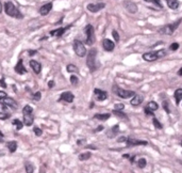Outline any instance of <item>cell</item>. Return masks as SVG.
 I'll list each match as a JSON object with an SVG mask.
<instances>
[{"mask_svg":"<svg viewBox=\"0 0 182 173\" xmlns=\"http://www.w3.org/2000/svg\"><path fill=\"white\" fill-rule=\"evenodd\" d=\"M102 46H103V49H105V51H112L115 48L114 42H112L109 39H105V40L102 41Z\"/></svg>","mask_w":182,"mask_h":173,"instance_id":"cell-14","label":"cell"},{"mask_svg":"<svg viewBox=\"0 0 182 173\" xmlns=\"http://www.w3.org/2000/svg\"><path fill=\"white\" fill-rule=\"evenodd\" d=\"M103 129V126H99L98 128H96L95 130H94V133H96V132H100V130H102Z\"/></svg>","mask_w":182,"mask_h":173,"instance_id":"cell-52","label":"cell"},{"mask_svg":"<svg viewBox=\"0 0 182 173\" xmlns=\"http://www.w3.org/2000/svg\"><path fill=\"white\" fill-rule=\"evenodd\" d=\"M30 66H31V69H33V72L35 74H40L42 72V64L40 62H37V61L31 60L30 61Z\"/></svg>","mask_w":182,"mask_h":173,"instance_id":"cell-18","label":"cell"},{"mask_svg":"<svg viewBox=\"0 0 182 173\" xmlns=\"http://www.w3.org/2000/svg\"><path fill=\"white\" fill-rule=\"evenodd\" d=\"M84 33H85V44L92 46L94 45L96 37H95V30L92 25H86L84 28Z\"/></svg>","mask_w":182,"mask_h":173,"instance_id":"cell-4","label":"cell"},{"mask_svg":"<svg viewBox=\"0 0 182 173\" xmlns=\"http://www.w3.org/2000/svg\"><path fill=\"white\" fill-rule=\"evenodd\" d=\"M138 166L140 169H144L146 166H147V160L145 158H140L138 161Z\"/></svg>","mask_w":182,"mask_h":173,"instance_id":"cell-32","label":"cell"},{"mask_svg":"<svg viewBox=\"0 0 182 173\" xmlns=\"http://www.w3.org/2000/svg\"><path fill=\"white\" fill-rule=\"evenodd\" d=\"M51 9H52V3H51V2L44 4V5H42V7H40V14L42 15V16H46V15L51 11Z\"/></svg>","mask_w":182,"mask_h":173,"instance_id":"cell-17","label":"cell"},{"mask_svg":"<svg viewBox=\"0 0 182 173\" xmlns=\"http://www.w3.org/2000/svg\"><path fill=\"white\" fill-rule=\"evenodd\" d=\"M112 90H113V93H115L118 97L120 98H124V100H127V98H131L133 96L135 92L134 91H131V90H125V89L119 88L117 85H114L112 87Z\"/></svg>","mask_w":182,"mask_h":173,"instance_id":"cell-5","label":"cell"},{"mask_svg":"<svg viewBox=\"0 0 182 173\" xmlns=\"http://www.w3.org/2000/svg\"><path fill=\"white\" fill-rule=\"evenodd\" d=\"M91 156H92V153H91V152H84V153H81L78 158H79V160L84 161V160H87L89 158H91Z\"/></svg>","mask_w":182,"mask_h":173,"instance_id":"cell-27","label":"cell"},{"mask_svg":"<svg viewBox=\"0 0 182 173\" xmlns=\"http://www.w3.org/2000/svg\"><path fill=\"white\" fill-rule=\"evenodd\" d=\"M154 119H152V123H154V127L156 128H158V129H162L163 128V125L160 123V122L157 120V118H154V117H152Z\"/></svg>","mask_w":182,"mask_h":173,"instance_id":"cell-34","label":"cell"},{"mask_svg":"<svg viewBox=\"0 0 182 173\" xmlns=\"http://www.w3.org/2000/svg\"><path fill=\"white\" fill-rule=\"evenodd\" d=\"M144 1H149V0H144Z\"/></svg>","mask_w":182,"mask_h":173,"instance_id":"cell-58","label":"cell"},{"mask_svg":"<svg viewBox=\"0 0 182 173\" xmlns=\"http://www.w3.org/2000/svg\"><path fill=\"white\" fill-rule=\"evenodd\" d=\"M147 108L149 109V110H151L152 112H154V111H157L158 110V108H159V105L156 103V102H154V101H151V102H149L148 104H147V106H146Z\"/></svg>","mask_w":182,"mask_h":173,"instance_id":"cell-26","label":"cell"},{"mask_svg":"<svg viewBox=\"0 0 182 173\" xmlns=\"http://www.w3.org/2000/svg\"><path fill=\"white\" fill-rule=\"evenodd\" d=\"M122 157H124V158H128L129 155H128V154H125V155H122Z\"/></svg>","mask_w":182,"mask_h":173,"instance_id":"cell-56","label":"cell"},{"mask_svg":"<svg viewBox=\"0 0 182 173\" xmlns=\"http://www.w3.org/2000/svg\"><path fill=\"white\" fill-rule=\"evenodd\" d=\"M144 112H145L146 116H151V117H154V112H152L151 110H149V109L147 108V107H145V108H144Z\"/></svg>","mask_w":182,"mask_h":173,"instance_id":"cell-44","label":"cell"},{"mask_svg":"<svg viewBox=\"0 0 182 173\" xmlns=\"http://www.w3.org/2000/svg\"><path fill=\"white\" fill-rule=\"evenodd\" d=\"M124 8L131 14H135L138 12V5L134 3L133 1H130V0H126L124 1Z\"/></svg>","mask_w":182,"mask_h":173,"instance_id":"cell-9","label":"cell"},{"mask_svg":"<svg viewBox=\"0 0 182 173\" xmlns=\"http://www.w3.org/2000/svg\"><path fill=\"white\" fill-rule=\"evenodd\" d=\"M94 94H95V96L97 98V101L99 102L105 101L108 98V93L103 91V90H100V89H95L94 90Z\"/></svg>","mask_w":182,"mask_h":173,"instance_id":"cell-12","label":"cell"},{"mask_svg":"<svg viewBox=\"0 0 182 173\" xmlns=\"http://www.w3.org/2000/svg\"><path fill=\"white\" fill-rule=\"evenodd\" d=\"M28 53H29V56L30 57H32V56H34L35 53H37V50H29Z\"/></svg>","mask_w":182,"mask_h":173,"instance_id":"cell-48","label":"cell"},{"mask_svg":"<svg viewBox=\"0 0 182 173\" xmlns=\"http://www.w3.org/2000/svg\"><path fill=\"white\" fill-rule=\"evenodd\" d=\"M118 133H119V125L116 124V125H114V126L111 129H109V130H108L107 135H108V137H109V138H114Z\"/></svg>","mask_w":182,"mask_h":173,"instance_id":"cell-19","label":"cell"},{"mask_svg":"<svg viewBox=\"0 0 182 173\" xmlns=\"http://www.w3.org/2000/svg\"><path fill=\"white\" fill-rule=\"evenodd\" d=\"M175 100H176V105L179 106L180 102L182 100V89H177L175 92Z\"/></svg>","mask_w":182,"mask_h":173,"instance_id":"cell-25","label":"cell"},{"mask_svg":"<svg viewBox=\"0 0 182 173\" xmlns=\"http://www.w3.org/2000/svg\"><path fill=\"white\" fill-rule=\"evenodd\" d=\"M113 114L114 116H116V117H119V118H124V119H127V114H126L122 110H113Z\"/></svg>","mask_w":182,"mask_h":173,"instance_id":"cell-31","label":"cell"},{"mask_svg":"<svg viewBox=\"0 0 182 173\" xmlns=\"http://www.w3.org/2000/svg\"><path fill=\"white\" fill-rule=\"evenodd\" d=\"M124 108H125V105L122 104V103L114 105V109H116V110H124Z\"/></svg>","mask_w":182,"mask_h":173,"instance_id":"cell-41","label":"cell"},{"mask_svg":"<svg viewBox=\"0 0 182 173\" xmlns=\"http://www.w3.org/2000/svg\"><path fill=\"white\" fill-rule=\"evenodd\" d=\"M3 139H4L3 135H2V133L0 132V142H1V141H3Z\"/></svg>","mask_w":182,"mask_h":173,"instance_id":"cell-54","label":"cell"},{"mask_svg":"<svg viewBox=\"0 0 182 173\" xmlns=\"http://www.w3.org/2000/svg\"><path fill=\"white\" fill-rule=\"evenodd\" d=\"M24 169H26V172L28 173H33L34 172V167L31 162H29V161H26L24 162Z\"/></svg>","mask_w":182,"mask_h":173,"instance_id":"cell-28","label":"cell"},{"mask_svg":"<svg viewBox=\"0 0 182 173\" xmlns=\"http://www.w3.org/2000/svg\"><path fill=\"white\" fill-rule=\"evenodd\" d=\"M178 76H182V69H179V72H178Z\"/></svg>","mask_w":182,"mask_h":173,"instance_id":"cell-55","label":"cell"},{"mask_svg":"<svg viewBox=\"0 0 182 173\" xmlns=\"http://www.w3.org/2000/svg\"><path fill=\"white\" fill-rule=\"evenodd\" d=\"M85 142H86V140H85V139H79V140L77 141V144L78 145H83L85 143Z\"/></svg>","mask_w":182,"mask_h":173,"instance_id":"cell-46","label":"cell"},{"mask_svg":"<svg viewBox=\"0 0 182 173\" xmlns=\"http://www.w3.org/2000/svg\"><path fill=\"white\" fill-rule=\"evenodd\" d=\"M4 12L7 13V15L17 18V19L24 18V15L20 13V11L15 7V4L13 3L12 1H7L4 3Z\"/></svg>","mask_w":182,"mask_h":173,"instance_id":"cell-1","label":"cell"},{"mask_svg":"<svg viewBox=\"0 0 182 173\" xmlns=\"http://www.w3.org/2000/svg\"><path fill=\"white\" fill-rule=\"evenodd\" d=\"M7 109H8V106L4 104L3 102H0V113H5Z\"/></svg>","mask_w":182,"mask_h":173,"instance_id":"cell-38","label":"cell"},{"mask_svg":"<svg viewBox=\"0 0 182 173\" xmlns=\"http://www.w3.org/2000/svg\"><path fill=\"white\" fill-rule=\"evenodd\" d=\"M0 155H1V153H0Z\"/></svg>","mask_w":182,"mask_h":173,"instance_id":"cell-59","label":"cell"},{"mask_svg":"<svg viewBox=\"0 0 182 173\" xmlns=\"http://www.w3.org/2000/svg\"><path fill=\"white\" fill-rule=\"evenodd\" d=\"M126 140H127V137H125V136H121L117 139L118 142H126Z\"/></svg>","mask_w":182,"mask_h":173,"instance_id":"cell-47","label":"cell"},{"mask_svg":"<svg viewBox=\"0 0 182 173\" xmlns=\"http://www.w3.org/2000/svg\"><path fill=\"white\" fill-rule=\"evenodd\" d=\"M73 100H75V95H73L71 92H69V91H67V92H63L62 94H61L60 98H59V101H64L66 102V103H73Z\"/></svg>","mask_w":182,"mask_h":173,"instance_id":"cell-11","label":"cell"},{"mask_svg":"<svg viewBox=\"0 0 182 173\" xmlns=\"http://www.w3.org/2000/svg\"><path fill=\"white\" fill-rule=\"evenodd\" d=\"M73 50L76 52L78 57H84L86 55V48H85L84 44L79 40H75L73 44Z\"/></svg>","mask_w":182,"mask_h":173,"instance_id":"cell-7","label":"cell"},{"mask_svg":"<svg viewBox=\"0 0 182 173\" xmlns=\"http://www.w3.org/2000/svg\"><path fill=\"white\" fill-rule=\"evenodd\" d=\"M2 101H3V103L5 105H7V106H9V107H11V108L12 109H17V103L15 101H14V100H13V98H11V97H5V98H3V100H2Z\"/></svg>","mask_w":182,"mask_h":173,"instance_id":"cell-20","label":"cell"},{"mask_svg":"<svg viewBox=\"0 0 182 173\" xmlns=\"http://www.w3.org/2000/svg\"><path fill=\"white\" fill-rule=\"evenodd\" d=\"M33 132H34V134L36 135L37 137H40V136H42V135H43V130H42L40 128H38V127H36V126L33 128Z\"/></svg>","mask_w":182,"mask_h":173,"instance_id":"cell-39","label":"cell"},{"mask_svg":"<svg viewBox=\"0 0 182 173\" xmlns=\"http://www.w3.org/2000/svg\"><path fill=\"white\" fill-rule=\"evenodd\" d=\"M1 11H2V4L0 2V13H1Z\"/></svg>","mask_w":182,"mask_h":173,"instance_id":"cell-57","label":"cell"},{"mask_svg":"<svg viewBox=\"0 0 182 173\" xmlns=\"http://www.w3.org/2000/svg\"><path fill=\"white\" fill-rule=\"evenodd\" d=\"M12 124L16 126L17 130H20V129L24 127V123H23V122H20V120H18V119H15V120H13Z\"/></svg>","mask_w":182,"mask_h":173,"instance_id":"cell-29","label":"cell"},{"mask_svg":"<svg viewBox=\"0 0 182 173\" xmlns=\"http://www.w3.org/2000/svg\"><path fill=\"white\" fill-rule=\"evenodd\" d=\"M162 106H163V109L165 110L167 113H170V110H169V107H168V101L167 100H164L163 103H162Z\"/></svg>","mask_w":182,"mask_h":173,"instance_id":"cell-35","label":"cell"},{"mask_svg":"<svg viewBox=\"0 0 182 173\" xmlns=\"http://www.w3.org/2000/svg\"><path fill=\"white\" fill-rule=\"evenodd\" d=\"M112 35H113L115 42H119V34H118V32L116 30H113V31H112Z\"/></svg>","mask_w":182,"mask_h":173,"instance_id":"cell-40","label":"cell"},{"mask_svg":"<svg viewBox=\"0 0 182 173\" xmlns=\"http://www.w3.org/2000/svg\"><path fill=\"white\" fill-rule=\"evenodd\" d=\"M96 58H97V49H91L87 53V58H86V65H87L91 73H94L99 67L96 63Z\"/></svg>","mask_w":182,"mask_h":173,"instance_id":"cell-2","label":"cell"},{"mask_svg":"<svg viewBox=\"0 0 182 173\" xmlns=\"http://www.w3.org/2000/svg\"><path fill=\"white\" fill-rule=\"evenodd\" d=\"M105 8V3H103V2H98V3H89L87 4V7H86V9L89 10V12L92 13H97L99 12V11H101L102 9Z\"/></svg>","mask_w":182,"mask_h":173,"instance_id":"cell-8","label":"cell"},{"mask_svg":"<svg viewBox=\"0 0 182 173\" xmlns=\"http://www.w3.org/2000/svg\"><path fill=\"white\" fill-rule=\"evenodd\" d=\"M143 101H144V97H143V95H140V94H134L133 96L131 97V101H130V103H131V105H132V106L136 107V106H140V105L143 103Z\"/></svg>","mask_w":182,"mask_h":173,"instance_id":"cell-16","label":"cell"},{"mask_svg":"<svg viewBox=\"0 0 182 173\" xmlns=\"http://www.w3.org/2000/svg\"><path fill=\"white\" fill-rule=\"evenodd\" d=\"M70 82H71V85H77L79 83V79H78V77L76 75H71L70 76Z\"/></svg>","mask_w":182,"mask_h":173,"instance_id":"cell-36","label":"cell"},{"mask_svg":"<svg viewBox=\"0 0 182 173\" xmlns=\"http://www.w3.org/2000/svg\"><path fill=\"white\" fill-rule=\"evenodd\" d=\"M126 143H127V146H134V145H147L148 142L144 140H134L132 138H127L126 140Z\"/></svg>","mask_w":182,"mask_h":173,"instance_id":"cell-13","label":"cell"},{"mask_svg":"<svg viewBox=\"0 0 182 173\" xmlns=\"http://www.w3.org/2000/svg\"><path fill=\"white\" fill-rule=\"evenodd\" d=\"M179 46H180V45H179L178 43H173V44L170 45L169 49L170 50H173V51H176V50L179 48Z\"/></svg>","mask_w":182,"mask_h":173,"instance_id":"cell-42","label":"cell"},{"mask_svg":"<svg viewBox=\"0 0 182 173\" xmlns=\"http://www.w3.org/2000/svg\"><path fill=\"white\" fill-rule=\"evenodd\" d=\"M0 85H1V87H2L3 89L7 88V85H5V81H4V79H1V80H0Z\"/></svg>","mask_w":182,"mask_h":173,"instance_id":"cell-49","label":"cell"},{"mask_svg":"<svg viewBox=\"0 0 182 173\" xmlns=\"http://www.w3.org/2000/svg\"><path fill=\"white\" fill-rule=\"evenodd\" d=\"M8 96V94H7V92H3V91H0V101H2L3 98H5V97Z\"/></svg>","mask_w":182,"mask_h":173,"instance_id":"cell-45","label":"cell"},{"mask_svg":"<svg viewBox=\"0 0 182 173\" xmlns=\"http://www.w3.org/2000/svg\"><path fill=\"white\" fill-rule=\"evenodd\" d=\"M34 122V118H33L32 113L30 114H24V124L26 126H31Z\"/></svg>","mask_w":182,"mask_h":173,"instance_id":"cell-21","label":"cell"},{"mask_svg":"<svg viewBox=\"0 0 182 173\" xmlns=\"http://www.w3.org/2000/svg\"><path fill=\"white\" fill-rule=\"evenodd\" d=\"M33 112V109L31 106H29V105H27V106H24V109H23V114H30V113Z\"/></svg>","mask_w":182,"mask_h":173,"instance_id":"cell-33","label":"cell"},{"mask_svg":"<svg viewBox=\"0 0 182 173\" xmlns=\"http://www.w3.org/2000/svg\"><path fill=\"white\" fill-rule=\"evenodd\" d=\"M40 98H42V94H40V92H35L34 94H33V96H32V100L34 102H38L40 101Z\"/></svg>","mask_w":182,"mask_h":173,"instance_id":"cell-37","label":"cell"},{"mask_svg":"<svg viewBox=\"0 0 182 173\" xmlns=\"http://www.w3.org/2000/svg\"><path fill=\"white\" fill-rule=\"evenodd\" d=\"M66 71L68 73H78L79 72V69H78L76 65L73 64H68L66 66Z\"/></svg>","mask_w":182,"mask_h":173,"instance_id":"cell-30","label":"cell"},{"mask_svg":"<svg viewBox=\"0 0 182 173\" xmlns=\"http://www.w3.org/2000/svg\"><path fill=\"white\" fill-rule=\"evenodd\" d=\"M149 1H151L152 3L156 4V5H157V7H159L160 9L163 8V5H162V3H161V1H160V0H149Z\"/></svg>","mask_w":182,"mask_h":173,"instance_id":"cell-43","label":"cell"},{"mask_svg":"<svg viewBox=\"0 0 182 173\" xmlns=\"http://www.w3.org/2000/svg\"><path fill=\"white\" fill-rule=\"evenodd\" d=\"M73 27V25H68L67 27H63V28H59V29H56V30H51L50 31V35L51 36H56V37H61V36L63 35L68 29H70Z\"/></svg>","mask_w":182,"mask_h":173,"instance_id":"cell-10","label":"cell"},{"mask_svg":"<svg viewBox=\"0 0 182 173\" xmlns=\"http://www.w3.org/2000/svg\"><path fill=\"white\" fill-rule=\"evenodd\" d=\"M180 23H181V19H178L176 23H173V24L166 25V26H163L162 28L159 29V32L161 34H166V35H171L173 33L176 31V29L180 26Z\"/></svg>","mask_w":182,"mask_h":173,"instance_id":"cell-6","label":"cell"},{"mask_svg":"<svg viewBox=\"0 0 182 173\" xmlns=\"http://www.w3.org/2000/svg\"><path fill=\"white\" fill-rule=\"evenodd\" d=\"M85 148H86V149H92V150H97V148H96V146H95V145H86V146H85Z\"/></svg>","mask_w":182,"mask_h":173,"instance_id":"cell-51","label":"cell"},{"mask_svg":"<svg viewBox=\"0 0 182 173\" xmlns=\"http://www.w3.org/2000/svg\"><path fill=\"white\" fill-rule=\"evenodd\" d=\"M166 56V51L165 49H160L158 51H149V52H145L143 55V59L145 61H148V62H152V61H156L160 59V58H163V57Z\"/></svg>","mask_w":182,"mask_h":173,"instance_id":"cell-3","label":"cell"},{"mask_svg":"<svg viewBox=\"0 0 182 173\" xmlns=\"http://www.w3.org/2000/svg\"><path fill=\"white\" fill-rule=\"evenodd\" d=\"M14 69H15V72H16L17 74H19V75H24V74L27 73V69H24V61H23V59H19V60H18V62H17V64L15 65Z\"/></svg>","mask_w":182,"mask_h":173,"instance_id":"cell-15","label":"cell"},{"mask_svg":"<svg viewBox=\"0 0 182 173\" xmlns=\"http://www.w3.org/2000/svg\"><path fill=\"white\" fill-rule=\"evenodd\" d=\"M110 117H111L110 113H97V114L94 116L95 119L100 120V121H107V120H109L110 119Z\"/></svg>","mask_w":182,"mask_h":173,"instance_id":"cell-23","label":"cell"},{"mask_svg":"<svg viewBox=\"0 0 182 173\" xmlns=\"http://www.w3.org/2000/svg\"><path fill=\"white\" fill-rule=\"evenodd\" d=\"M166 3H167V7L171 9V10H177L179 8V5H180V2L178 0H167Z\"/></svg>","mask_w":182,"mask_h":173,"instance_id":"cell-22","label":"cell"},{"mask_svg":"<svg viewBox=\"0 0 182 173\" xmlns=\"http://www.w3.org/2000/svg\"><path fill=\"white\" fill-rule=\"evenodd\" d=\"M7 146H8L9 151L11 153H14V152H16L17 150V142L16 141H9L7 143Z\"/></svg>","mask_w":182,"mask_h":173,"instance_id":"cell-24","label":"cell"},{"mask_svg":"<svg viewBox=\"0 0 182 173\" xmlns=\"http://www.w3.org/2000/svg\"><path fill=\"white\" fill-rule=\"evenodd\" d=\"M54 85H56V83H54V81L53 80H50L48 82V87H49V89H51V88H53V87H54Z\"/></svg>","mask_w":182,"mask_h":173,"instance_id":"cell-50","label":"cell"},{"mask_svg":"<svg viewBox=\"0 0 182 173\" xmlns=\"http://www.w3.org/2000/svg\"><path fill=\"white\" fill-rule=\"evenodd\" d=\"M134 159H135V156H133V157H130V162H131V164H133L134 162Z\"/></svg>","mask_w":182,"mask_h":173,"instance_id":"cell-53","label":"cell"}]
</instances>
